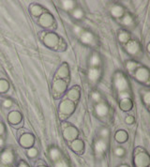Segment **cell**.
I'll use <instances>...</instances> for the list:
<instances>
[{
	"label": "cell",
	"instance_id": "1",
	"mask_svg": "<svg viewBox=\"0 0 150 167\" xmlns=\"http://www.w3.org/2000/svg\"><path fill=\"white\" fill-rule=\"evenodd\" d=\"M114 85L119 93L127 92L128 89L130 88L129 81H128L127 77L123 73H121V72H116L115 73L114 79Z\"/></svg>",
	"mask_w": 150,
	"mask_h": 167
},
{
	"label": "cell",
	"instance_id": "2",
	"mask_svg": "<svg viewBox=\"0 0 150 167\" xmlns=\"http://www.w3.org/2000/svg\"><path fill=\"white\" fill-rule=\"evenodd\" d=\"M134 164L136 167H147L149 165V156L146 152L142 151L134 154Z\"/></svg>",
	"mask_w": 150,
	"mask_h": 167
},
{
	"label": "cell",
	"instance_id": "3",
	"mask_svg": "<svg viewBox=\"0 0 150 167\" xmlns=\"http://www.w3.org/2000/svg\"><path fill=\"white\" fill-rule=\"evenodd\" d=\"M75 109L74 102L71 101H63L59 105V113L63 116H70Z\"/></svg>",
	"mask_w": 150,
	"mask_h": 167
},
{
	"label": "cell",
	"instance_id": "4",
	"mask_svg": "<svg viewBox=\"0 0 150 167\" xmlns=\"http://www.w3.org/2000/svg\"><path fill=\"white\" fill-rule=\"evenodd\" d=\"M125 49L129 54L132 55V57H135V55H137L140 53L141 46H140V43L137 41H129L125 45Z\"/></svg>",
	"mask_w": 150,
	"mask_h": 167
},
{
	"label": "cell",
	"instance_id": "5",
	"mask_svg": "<svg viewBox=\"0 0 150 167\" xmlns=\"http://www.w3.org/2000/svg\"><path fill=\"white\" fill-rule=\"evenodd\" d=\"M135 79L141 83H146L149 78V70L146 67H141L135 71Z\"/></svg>",
	"mask_w": 150,
	"mask_h": 167
},
{
	"label": "cell",
	"instance_id": "6",
	"mask_svg": "<svg viewBox=\"0 0 150 167\" xmlns=\"http://www.w3.org/2000/svg\"><path fill=\"white\" fill-rule=\"evenodd\" d=\"M43 41L46 46L50 48H54L58 44L59 38L57 37V35H55L54 33H48V34L44 36Z\"/></svg>",
	"mask_w": 150,
	"mask_h": 167
},
{
	"label": "cell",
	"instance_id": "7",
	"mask_svg": "<svg viewBox=\"0 0 150 167\" xmlns=\"http://www.w3.org/2000/svg\"><path fill=\"white\" fill-rule=\"evenodd\" d=\"M81 42L86 44V45H92L95 42V36L91 31H83L80 35Z\"/></svg>",
	"mask_w": 150,
	"mask_h": 167
},
{
	"label": "cell",
	"instance_id": "8",
	"mask_svg": "<svg viewBox=\"0 0 150 167\" xmlns=\"http://www.w3.org/2000/svg\"><path fill=\"white\" fill-rule=\"evenodd\" d=\"M63 136L66 140L68 141H73L78 136V131H77L74 127H67L64 129L63 131Z\"/></svg>",
	"mask_w": 150,
	"mask_h": 167
},
{
	"label": "cell",
	"instance_id": "9",
	"mask_svg": "<svg viewBox=\"0 0 150 167\" xmlns=\"http://www.w3.org/2000/svg\"><path fill=\"white\" fill-rule=\"evenodd\" d=\"M67 88V83L62 79H55L53 84V90L54 94H62Z\"/></svg>",
	"mask_w": 150,
	"mask_h": 167
},
{
	"label": "cell",
	"instance_id": "10",
	"mask_svg": "<svg viewBox=\"0 0 150 167\" xmlns=\"http://www.w3.org/2000/svg\"><path fill=\"white\" fill-rule=\"evenodd\" d=\"M87 76L91 83H97L101 77V70L99 68H90L88 70Z\"/></svg>",
	"mask_w": 150,
	"mask_h": 167
},
{
	"label": "cell",
	"instance_id": "11",
	"mask_svg": "<svg viewBox=\"0 0 150 167\" xmlns=\"http://www.w3.org/2000/svg\"><path fill=\"white\" fill-rule=\"evenodd\" d=\"M1 161L4 164H10L12 163L14 160V154L12 149H6L3 153L1 154Z\"/></svg>",
	"mask_w": 150,
	"mask_h": 167
},
{
	"label": "cell",
	"instance_id": "12",
	"mask_svg": "<svg viewBox=\"0 0 150 167\" xmlns=\"http://www.w3.org/2000/svg\"><path fill=\"white\" fill-rule=\"evenodd\" d=\"M38 23H40V25L43 27H50L54 23V18L50 13L45 12L41 16Z\"/></svg>",
	"mask_w": 150,
	"mask_h": 167
},
{
	"label": "cell",
	"instance_id": "13",
	"mask_svg": "<svg viewBox=\"0 0 150 167\" xmlns=\"http://www.w3.org/2000/svg\"><path fill=\"white\" fill-rule=\"evenodd\" d=\"M109 112V107L106 103L104 102H99L95 106V113L99 118L105 116Z\"/></svg>",
	"mask_w": 150,
	"mask_h": 167
},
{
	"label": "cell",
	"instance_id": "14",
	"mask_svg": "<svg viewBox=\"0 0 150 167\" xmlns=\"http://www.w3.org/2000/svg\"><path fill=\"white\" fill-rule=\"evenodd\" d=\"M94 148H95V152L97 155H102L107 149V143L103 139H99L98 141H96Z\"/></svg>",
	"mask_w": 150,
	"mask_h": 167
},
{
	"label": "cell",
	"instance_id": "15",
	"mask_svg": "<svg viewBox=\"0 0 150 167\" xmlns=\"http://www.w3.org/2000/svg\"><path fill=\"white\" fill-rule=\"evenodd\" d=\"M20 144H22V147H30L34 144V137H33L29 133H25L23 134L20 139Z\"/></svg>",
	"mask_w": 150,
	"mask_h": 167
},
{
	"label": "cell",
	"instance_id": "16",
	"mask_svg": "<svg viewBox=\"0 0 150 167\" xmlns=\"http://www.w3.org/2000/svg\"><path fill=\"white\" fill-rule=\"evenodd\" d=\"M110 12L114 18H121L125 12V9L121 5H114V6L110 9Z\"/></svg>",
	"mask_w": 150,
	"mask_h": 167
},
{
	"label": "cell",
	"instance_id": "17",
	"mask_svg": "<svg viewBox=\"0 0 150 167\" xmlns=\"http://www.w3.org/2000/svg\"><path fill=\"white\" fill-rule=\"evenodd\" d=\"M88 63L91 66V68H99L101 64V58L99 57V54L97 53H93L90 55Z\"/></svg>",
	"mask_w": 150,
	"mask_h": 167
},
{
	"label": "cell",
	"instance_id": "18",
	"mask_svg": "<svg viewBox=\"0 0 150 167\" xmlns=\"http://www.w3.org/2000/svg\"><path fill=\"white\" fill-rule=\"evenodd\" d=\"M69 66L65 63L59 68L57 75V77H59V79H66L67 77H69Z\"/></svg>",
	"mask_w": 150,
	"mask_h": 167
},
{
	"label": "cell",
	"instance_id": "19",
	"mask_svg": "<svg viewBox=\"0 0 150 167\" xmlns=\"http://www.w3.org/2000/svg\"><path fill=\"white\" fill-rule=\"evenodd\" d=\"M8 119L12 124H18L22 121V115L19 112L14 111V112H12L9 115Z\"/></svg>",
	"mask_w": 150,
	"mask_h": 167
},
{
	"label": "cell",
	"instance_id": "20",
	"mask_svg": "<svg viewBox=\"0 0 150 167\" xmlns=\"http://www.w3.org/2000/svg\"><path fill=\"white\" fill-rule=\"evenodd\" d=\"M49 156L50 159L54 161H57L61 158V151L57 147H51L49 150Z\"/></svg>",
	"mask_w": 150,
	"mask_h": 167
},
{
	"label": "cell",
	"instance_id": "21",
	"mask_svg": "<svg viewBox=\"0 0 150 167\" xmlns=\"http://www.w3.org/2000/svg\"><path fill=\"white\" fill-rule=\"evenodd\" d=\"M121 23L123 25L127 26V27H131L134 25V18L133 16L130 13H127L123 18L121 20Z\"/></svg>",
	"mask_w": 150,
	"mask_h": 167
},
{
	"label": "cell",
	"instance_id": "22",
	"mask_svg": "<svg viewBox=\"0 0 150 167\" xmlns=\"http://www.w3.org/2000/svg\"><path fill=\"white\" fill-rule=\"evenodd\" d=\"M71 149L75 152H81L83 149H84V143L81 140H78V139H75V140L72 141L71 144H70Z\"/></svg>",
	"mask_w": 150,
	"mask_h": 167
},
{
	"label": "cell",
	"instance_id": "23",
	"mask_svg": "<svg viewBox=\"0 0 150 167\" xmlns=\"http://www.w3.org/2000/svg\"><path fill=\"white\" fill-rule=\"evenodd\" d=\"M67 96H68V98L71 102H76V101H78V99L80 97V91L77 87H74L68 92Z\"/></svg>",
	"mask_w": 150,
	"mask_h": 167
},
{
	"label": "cell",
	"instance_id": "24",
	"mask_svg": "<svg viewBox=\"0 0 150 167\" xmlns=\"http://www.w3.org/2000/svg\"><path fill=\"white\" fill-rule=\"evenodd\" d=\"M60 5L61 8L65 10H73L76 6V2L71 1V0H68V1H61Z\"/></svg>",
	"mask_w": 150,
	"mask_h": 167
},
{
	"label": "cell",
	"instance_id": "25",
	"mask_svg": "<svg viewBox=\"0 0 150 167\" xmlns=\"http://www.w3.org/2000/svg\"><path fill=\"white\" fill-rule=\"evenodd\" d=\"M120 107L124 111H129L132 108V102L130 99H123L120 102Z\"/></svg>",
	"mask_w": 150,
	"mask_h": 167
},
{
	"label": "cell",
	"instance_id": "26",
	"mask_svg": "<svg viewBox=\"0 0 150 167\" xmlns=\"http://www.w3.org/2000/svg\"><path fill=\"white\" fill-rule=\"evenodd\" d=\"M71 14H72V17L76 20H81V19L84 18V16H85L84 10L80 8H75L73 10H72Z\"/></svg>",
	"mask_w": 150,
	"mask_h": 167
},
{
	"label": "cell",
	"instance_id": "27",
	"mask_svg": "<svg viewBox=\"0 0 150 167\" xmlns=\"http://www.w3.org/2000/svg\"><path fill=\"white\" fill-rule=\"evenodd\" d=\"M127 139H128V134H127V132L124 131H119L116 132V134H115V140L119 142V143H124L127 141Z\"/></svg>",
	"mask_w": 150,
	"mask_h": 167
},
{
	"label": "cell",
	"instance_id": "28",
	"mask_svg": "<svg viewBox=\"0 0 150 167\" xmlns=\"http://www.w3.org/2000/svg\"><path fill=\"white\" fill-rule=\"evenodd\" d=\"M130 33L129 32H127V31H120L119 32V34H118V40L120 42H128L130 41Z\"/></svg>",
	"mask_w": 150,
	"mask_h": 167
},
{
	"label": "cell",
	"instance_id": "29",
	"mask_svg": "<svg viewBox=\"0 0 150 167\" xmlns=\"http://www.w3.org/2000/svg\"><path fill=\"white\" fill-rule=\"evenodd\" d=\"M31 13L34 16H40L43 12V8L40 5H34V6L31 7Z\"/></svg>",
	"mask_w": 150,
	"mask_h": 167
},
{
	"label": "cell",
	"instance_id": "30",
	"mask_svg": "<svg viewBox=\"0 0 150 167\" xmlns=\"http://www.w3.org/2000/svg\"><path fill=\"white\" fill-rule=\"evenodd\" d=\"M9 89V83L6 80H0V93H4Z\"/></svg>",
	"mask_w": 150,
	"mask_h": 167
},
{
	"label": "cell",
	"instance_id": "31",
	"mask_svg": "<svg viewBox=\"0 0 150 167\" xmlns=\"http://www.w3.org/2000/svg\"><path fill=\"white\" fill-rule=\"evenodd\" d=\"M138 66V63L136 61H128L127 62V69L129 70L130 71L134 70Z\"/></svg>",
	"mask_w": 150,
	"mask_h": 167
},
{
	"label": "cell",
	"instance_id": "32",
	"mask_svg": "<svg viewBox=\"0 0 150 167\" xmlns=\"http://www.w3.org/2000/svg\"><path fill=\"white\" fill-rule=\"evenodd\" d=\"M91 98L94 102H99L101 101V93L98 92V91H95V92H93L91 94Z\"/></svg>",
	"mask_w": 150,
	"mask_h": 167
},
{
	"label": "cell",
	"instance_id": "33",
	"mask_svg": "<svg viewBox=\"0 0 150 167\" xmlns=\"http://www.w3.org/2000/svg\"><path fill=\"white\" fill-rule=\"evenodd\" d=\"M143 101L144 102V103H146V105L149 104V102H150V93H149L148 90L143 91Z\"/></svg>",
	"mask_w": 150,
	"mask_h": 167
},
{
	"label": "cell",
	"instance_id": "34",
	"mask_svg": "<svg viewBox=\"0 0 150 167\" xmlns=\"http://www.w3.org/2000/svg\"><path fill=\"white\" fill-rule=\"evenodd\" d=\"M27 156H28L29 158H35L36 156L38 155V150L34 147H31L27 150Z\"/></svg>",
	"mask_w": 150,
	"mask_h": 167
},
{
	"label": "cell",
	"instance_id": "35",
	"mask_svg": "<svg viewBox=\"0 0 150 167\" xmlns=\"http://www.w3.org/2000/svg\"><path fill=\"white\" fill-rule=\"evenodd\" d=\"M114 154L116 156H118V157H123V156L125 155V149L123 147H116L114 149Z\"/></svg>",
	"mask_w": 150,
	"mask_h": 167
},
{
	"label": "cell",
	"instance_id": "36",
	"mask_svg": "<svg viewBox=\"0 0 150 167\" xmlns=\"http://www.w3.org/2000/svg\"><path fill=\"white\" fill-rule=\"evenodd\" d=\"M54 167H69V165L65 160H58L57 161H55Z\"/></svg>",
	"mask_w": 150,
	"mask_h": 167
},
{
	"label": "cell",
	"instance_id": "37",
	"mask_svg": "<svg viewBox=\"0 0 150 167\" xmlns=\"http://www.w3.org/2000/svg\"><path fill=\"white\" fill-rule=\"evenodd\" d=\"M99 135L101 138H106L109 136V131L107 129H101L99 131Z\"/></svg>",
	"mask_w": 150,
	"mask_h": 167
},
{
	"label": "cell",
	"instance_id": "38",
	"mask_svg": "<svg viewBox=\"0 0 150 167\" xmlns=\"http://www.w3.org/2000/svg\"><path fill=\"white\" fill-rule=\"evenodd\" d=\"M3 106L5 107V108H10L12 106V102L10 101V99H5L4 101V102H3Z\"/></svg>",
	"mask_w": 150,
	"mask_h": 167
},
{
	"label": "cell",
	"instance_id": "39",
	"mask_svg": "<svg viewBox=\"0 0 150 167\" xmlns=\"http://www.w3.org/2000/svg\"><path fill=\"white\" fill-rule=\"evenodd\" d=\"M119 98L121 99H130V94L127 92H121L119 93Z\"/></svg>",
	"mask_w": 150,
	"mask_h": 167
},
{
	"label": "cell",
	"instance_id": "40",
	"mask_svg": "<svg viewBox=\"0 0 150 167\" xmlns=\"http://www.w3.org/2000/svg\"><path fill=\"white\" fill-rule=\"evenodd\" d=\"M73 32L75 33V34H77V35H81V33L83 32V30H82V28H81L80 26L75 25V26L73 27Z\"/></svg>",
	"mask_w": 150,
	"mask_h": 167
},
{
	"label": "cell",
	"instance_id": "41",
	"mask_svg": "<svg viewBox=\"0 0 150 167\" xmlns=\"http://www.w3.org/2000/svg\"><path fill=\"white\" fill-rule=\"evenodd\" d=\"M126 122L128 124H132L133 122H134V118H133V116H131V115L128 116V118H126Z\"/></svg>",
	"mask_w": 150,
	"mask_h": 167
},
{
	"label": "cell",
	"instance_id": "42",
	"mask_svg": "<svg viewBox=\"0 0 150 167\" xmlns=\"http://www.w3.org/2000/svg\"><path fill=\"white\" fill-rule=\"evenodd\" d=\"M4 131H5V127L4 125L0 122V135H2L3 133H4Z\"/></svg>",
	"mask_w": 150,
	"mask_h": 167
},
{
	"label": "cell",
	"instance_id": "43",
	"mask_svg": "<svg viewBox=\"0 0 150 167\" xmlns=\"http://www.w3.org/2000/svg\"><path fill=\"white\" fill-rule=\"evenodd\" d=\"M18 167H29L28 165H27L25 161H22V163H20V164H19V166Z\"/></svg>",
	"mask_w": 150,
	"mask_h": 167
},
{
	"label": "cell",
	"instance_id": "44",
	"mask_svg": "<svg viewBox=\"0 0 150 167\" xmlns=\"http://www.w3.org/2000/svg\"><path fill=\"white\" fill-rule=\"evenodd\" d=\"M4 146V139L2 137H0V147H2Z\"/></svg>",
	"mask_w": 150,
	"mask_h": 167
},
{
	"label": "cell",
	"instance_id": "45",
	"mask_svg": "<svg viewBox=\"0 0 150 167\" xmlns=\"http://www.w3.org/2000/svg\"><path fill=\"white\" fill-rule=\"evenodd\" d=\"M119 167H130V166H128V165H121V166H119Z\"/></svg>",
	"mask_w": 150,
	"mask_h": 167
},
{
	"label": "cell",
	"instance_id": "46",
	"mask_svg": "<svg viewBox=\"0 0 150 167\" xmlns=\"http://www.w3.org/2000/svg\"><path fill=\"white\" fill-rule=\"evenodd\" d=\"M0 167H8V166H7V165H1Z\"/></svg>",
	"mask_w": 150,
	"mask_h": 167
},
{
	"label": "cell",
	"instance_id": "47",
	"mask_svg": "<svg viewBox=\"0 0 150 167\" xmlns=\"http://www.w3.org/2000/svg\"><path fill=\"white\" fill-rule=\"evenodd\" d=\"M40 167H46V166H40Z\"/></svg>",
	"mask_w": 150,
	"mask_h": 167
}]
</instances>
